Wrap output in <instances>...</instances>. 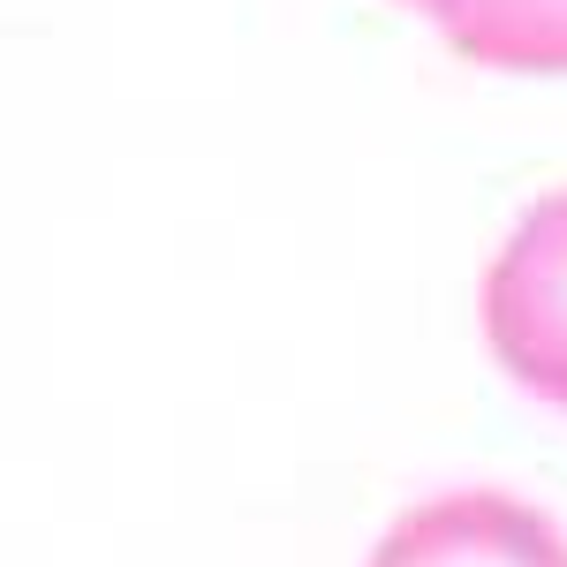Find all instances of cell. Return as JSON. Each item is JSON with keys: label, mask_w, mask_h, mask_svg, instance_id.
Returning a JSON list of instances; mask_svg holds the SVG:
<instances>
[{"label": "cell", "mask_w": 567, "mask_h": 567, "mask_svg": "<svg viewBox=\"0 0 567 567\" xmlns=\"http://www.w3.org/2000/svg\"><path fill=\"white\" fill-rule=\"evenodd\" d=\"M477 318L499 371L545 409H567V182L545 189L492 250Z\"/></svg>", "instance_id": "6da1fadb"}, {"label": "cell", "mask_w": 567, "mask_h": 567, "mask_svg": "<svg viewBox=\"0 0 567 567\" xmlns=\"http://www.w3.org/2000/svg\"><path fill=\"white\" fill-rule=\"evenodd\" d=\"M363 567H567V529L499 484H462L401 507Z\"/></svg>", "instance_id": "7a4b0ae2"}, {"label": "cell", "mask_w": 567, "mask_h": 567, "mask_svg": "<svg viewBox=\"0 0 567 567\" xmlns=\"http://www.w3.org/2000/svg\"><path fill=\"white\" fill-rule=\"evenodd\" d=\"M477 69L567 76V0H409Z\"/></svg>", "instance_id": "3957f363"}]
</instances>
